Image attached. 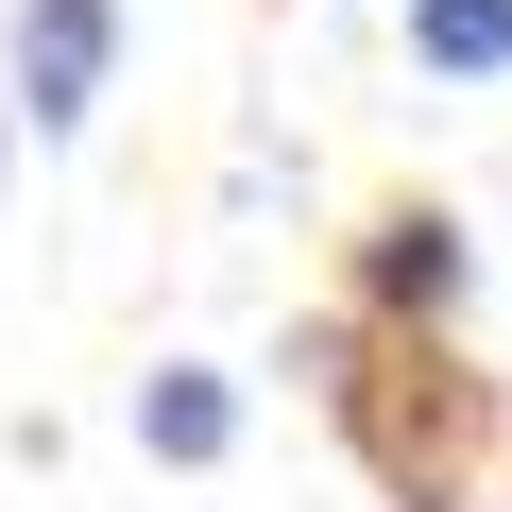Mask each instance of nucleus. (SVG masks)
<instances>
[{
	"mask_svg": "<svg viewBox=\"0 0 512 512\" xmlns=\"http://www.w3.org/2000/svg\"><path fill=\"white\" fill-rule=\"evenodd\" d=\"M308 376H325L342 444H359L410 512H444V495H461V461L495 444V393L444 359V325H325V342H308Z\"/></svg>",
	"mask_w": 512,
	"mask_h": 512,
	"instance_id": "obj_1",
	"label": "nucleus"
},
{
	"mask_svg": "<svg viewBox=\"0 0 512 512\" xmlns=\"http://www.w3.org/2000/svg\"><path fill=\"white\" fill-rule=\"evenodd\" d=\"M120 86V0H18L0 18V103H18V137H86Z\"/></svg>",
	"mask_w": 512,
	"mask_h": 512,
	"instance_id": "obj_2",
	"label": "nucleus"
},
{
	"mask_svg": "<svg viewBox=\"0 0 512 512\" xmlns=\"http://www.w3.org/2000/svg\"><path fill=\"white\" fill-rule=\"evenodd\" d=\"M461 291H478V239L444 205H393L359 239V325H461Z\"/></svg>",
	"mask_w": 512,
	"mask_h": 512,
	"instance_id": "obj_3",
	"label": "nucleus"
},
{
	"mask_svg": "<svg viewBox=\"0 0 512 512\" xmlns=\"http://www.w3.org/2000/svg\"><path fill=\"white\" fill-rule=\"evenodd\" d=\"M137 461H171V478L239 461V376H222V359H154V376H137Z\"/></svg>",
	"mask_w": 512,
	"mask_h": 512,
	"instance_id": "obj_4",
	"label": "nucleus"
},
{
	"mask_svg": "<svg viewBox=\"0 0 512 512\" xmlns=\"http://www.w3.org/2000/svg\"><path fill=\"white\" fill-rule=\"evenodd\" d=\"M410 69L495 86V69H512V0H410Z\"/></svg>",
	"mask_w": 512,
	"mask_h": 512,
	"instance_id": "obj_5",
	"label": "nucleus"
},
{
	"mask_svg": "<svg viewBox=\"0 0 512 512\" xmlns=\"http://www.w3.org/2000/svg\"><path fill=\"white\" fill-rule=\"evenodd\" d=\"M0 188H18V103H0Z\"/></svg>",
	"mask_w": 512,
	"mask_h": 512,
	"instance_id": "obj_6",
	"label": "nucleus"
},
{
	"mask_svg": "<svg viewBox=\"0 0 512 512\" xmlns=\"http://www.w3.org/2000/svg\"><path fill=\"white\" fill-rule=\"evenodd\" d=\"M444 512H461V495H444Z\"/></svg>",
	"mask_w": 512,
	"mask_h": 512,
	"instance_id": "obj_7",
	"label": "nucleus"
}]
</instances>
